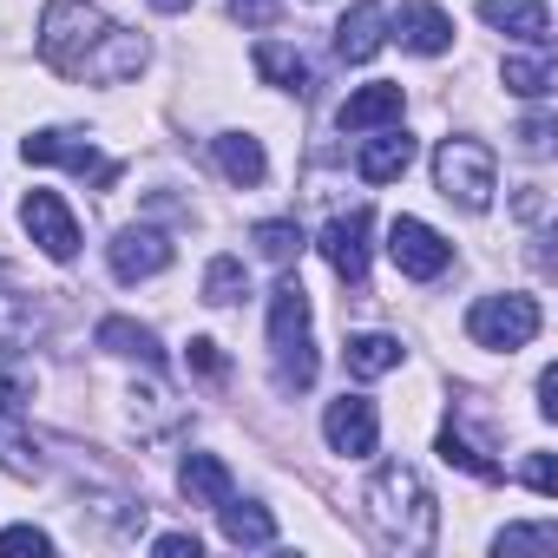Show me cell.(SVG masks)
I'll use <instances>...</instances> for the list:
<instances>
[{
  "mask_svg": "<svg viewBox=\"0 0 558 558\" xmlns=\"http://www.w3.org/2000/svg\"><path fill=\"white\" fill-rule=\"evenodd\" d=\"M40 60L60 80H80V86H125V80L145 73V40L112 27L93 0H47V14H40Z\"/></svg>",
  "mask_w": 558,
  "mask_h": 558,
  "instance_id": "cell-1",
  "label": "cell"
},
{
  "mask_svg": "<svg viewBox=\"0 0 558 558\" xmlns=\"http://www.w3.org/2000/svg\"><path fill=\"white\" fill-rule=\"evenodd\" d=\"M362 519H368L375 545H381V551H401V558H421V551H434V538H440V506H434L427 480H421L408 460L375 466V480L362 486Z\"/></svg>",
  "mask_w": 558,
  "mask_h": 558,
  "instance_id": "cell-2",
  "label": "cell"
},
{
  "mask_svg": "<svg viewBox=\"0 0 558 558\" xmlns=\"http://www.w3.org/2000/svg\"><path fill=\"white\" fill-rule=\"evenodd\" d=\"M269 355H276V388L283 395H303L316 381V336H310V290L296 276L269 290Z\"/></svg>",
  "mask_w": 558,
  "mask_h": 558,
  "instance_id": "cell-3",
  "label": "cell"
},
{
  "mask_svg": "<svg viewBox=\"0 0 558 558\" xmlns=\"http://www.w3.org/2000/svg\"><path fill=\"white\" fill-rule=\"evenodd\" d=\"M434 184L447 204L460 210H493V191H499V158L480 145V138H447L434 151Z\"/></svg>",
  "mask_w": 558,
  "mask_h": 558,
  "instance_id": "cell-4",
  "label": "cell"
},
{
  "mask_svg": "<svg viewBox=\"0 0 558 558\" xmlns=\"http://www.w3.org/2000/svg\"><path fill=\"white\" fill-rule=\"evenodd\" d=\"M21 158H27V165H66V171H80V178H93L99 191L119 184V158H106V151H99L86 132H73V125H47V132L21 138Z\"/></svg>",
  "mask_w": 558,
  "mask_h": 558,
  "instance_id": "cell-5",
  "label": "cell"
},
{
  "mask_svg": "<svg viewBox=\"0 0 558 558\" xmlns=\"http://www.w3.org/2000/svg\"><path fill=\"white\" fill-rule=\"evenodd\" d=\"M466 336H473L480 349L512 355V349H525V342L538 336V303L519 296V290H506V296H480V303L466 310Z\"/></svg>",
  "mask_w": 558,
  "mask_h": 558,
  "instance_id": "cell-6",
  "label": "cell"
},
{
  "mask_svg": "<svg viewBox=\"0 0 558 558\" xmlns=\"http://www.w3.org/2000/svg\"><path fill=\"white\" fill-rule=\"evenodd\" d=\"M388 256H395V269L408 283H434V276H447V263H453V243L421 217H395L388 223Z\"/></svg>",
  "mask_w": 558,
  "mask_h": 558,
  "instance_id": "cell-7",
  "label": "cell"
},
{
  "mask_svg": "<svg viewBox=\"0 0 558 558\" xmlns=\"http://www.w3.org/2000/svg\"><path fill=\"white\" fill-rule=\"evenodd\" d=\"M21 223H27V236H34L53 263H73V256H80V217H73V204H66L60 191H27V197H21Z\"/></svg>",
  "mask_w": 558,
  "mask_h": 558,
  "instance_id": "cell-8",
  "label": "cell"
},
{
  "mask_svg": "<svg viewBox=\"0 0 558 558\" xmlns=\"http://www.w3.org/2000/svg\"><path fill=\"white\" fill-rule=\"evenodd\" d=\"M106 263L119 283H145V276H165L171 269V236L151 230V223H125L112 243H106Z\"/></svg>",
  "mask_w": 558,
  "mask_h": 558,
  "instance_id": "cell-9",
  "label": "cell"
},
{
  "mask_svg": "<svg viewBox=\"0 0 558 558\" xmlns=\"http://www.w3.org/2000/svg\"><path fill=\"white\" fill-rule=\"evenodd\" d=\"M323 440H329L336 453H349V460H368V453L381 447V414H375V401H368V395H342V401H329V414H323Z\"/></svg>",
  "mask_w": 558,
  "mask_h": 558,
  "instance_id": "cell-10",
  "label": "cell"
},
{
  "mask_svg": "<svg viewBox=\"0 0 558 558\" xmlns=\"http://www.w3.org/2000/svg\"><path fill=\"white\" fill-rule=\"evenodd\" d=\"M368 230H375L368 210H342V217H329V230H323L329 269L342 276V283H355V290H362V276H368Z\"/></svg>",
  "mask_w": 558,
  "mask_h": 558,
  "instance_id": "cell-11",
  "label": "cell"
},
{
  "mask_svg": "<svg viewBox=\"0 0 558 558\" xmlns=\"http://www.w3.org/2000/svg\"><path fill=\"white\" fill-rule=\"evenodd\" d=\"M388 40H401L408 53L434 60V53H447V47H453V21L434 8V0H408V8L388 21Z\"/></svg>",
  "mask_w": 558,
  "mask_h": 558,
  "instance_id": "cell-12",
  "label": "cell"
},
{
  "mask_svg": "<svg viewBox=\"0 0 558 558\" xmlns=\"http://www.w3.org/2000/svg\"><path fill=\"white\" fill-rule=\"evenodd\" d=\"M381 47H388V14H381V0H355V8L342 14V27H336V60H342V66H368Z\"/></svg>",
  "mask_w": 558,
  "mask_h": 558,
  "instance_id": "cell-13",
  "label": "cell"
},
{
  "mask_svg": "<svg viewBox=\"0 0 558 558\" xmlns=\"http://www.w3.org/2000/svg\"><path fill=\"white\" fill-rule=\"evenodd\" d=\"M401 106H408V93L395 80H375V86H362V93L342 99L336 125L342 132H381V125H401Z\"/></svg>",
  "mask_w": 558,
  "mask_h": 558,
  "instance_id": "cell-14",
  "label": "cell"
},
{
  "mask_svg": "<svg viewBox=\"0 0 558 558\" xmlns=\"http://www.w3.org/2000/svg\"><path fill=\"white\" fill-rule=\"evenodd\" d=\"M480 21L525 40V47H551V8L545 0H480Z\"/></svg>",
  "mask_w": 558,
  "mask_h": 558,
  "instance_id": "cell-15",
  "label": "cell"
},
{
  "mask_svg": "<svg viewBox=\"0 0 558 558\" xmlns=\"http://www.w3.org/2000/svg\"><path fill=\"white\" fill-rule=\"evenodd\" d=\"M210 151H217V171H223L236 191H256V184L269 178L263 138H250V132H217V138H210Z\"/></svg>",
  "mask_w": 558,
  "mask_h": 558,
  "instance_id": "cell-16",
  "label": "cell"
},
{
  "mask_svg": "<svg viewBox=\"0 0 558 558\" xmlns=\"http://www.w3.org/2000/svg\"><path fill=\"white\" fill-rule=\"evenodd\" d=\"M408 165H414V138H408L401 125H381V132L355 151V171H362L368 184H395Z\"/></svg>",
  "mask_w": 558,
  "mask_h": 558,
  "instance_id": "cell-17",
  "label": "cell"
},
{
  "mask_svg": "<svg viewBox=\"0 0 558 558\" xmlns=\"http://www.w3.org/2000/svg\"><path fill=\"white\" fill-rule=\"evenodd\" d=\"M178 493H184L191 506H210V512H217V506L236 493V480H230V466H223L217 453H184V460H178Z\"/></svg>",
  "mask_w": 558,
  "mask_h": 558,
  "instance_id": "cell-18",
  "label": "cell"
},
{
  "mask_svg": "<svg viewBox=\"0 0 558 558\" xmlns=\"http://www.w3.org/2000/svg\"><path fill=\"white\" fill-rule=\"evenodd\" d=\"M47 336V310L21 290H0V355H21Z\"/></svg>",
  "mask_w": 558,
  "mask_h": 558,
  "instance_id": "cell-19",
  "label": "cell"
},
{
  "mask_svg": "<svg viewBox=\"0 0 558 558\" xmlns=\"http://www.w3.org/2000/svg\"><path fill=\"white\" fill-rule=\"evenodd\" d=\"M256 73H263V80H269L276 93H296V99H303V93L316 86L310 60H303V53H296L290 40H256Z\"/></svg>",
  "mask_w": 558,
  "mask_h": 558,
  "instance_id": "cell-20",
  "label": "cell"
},
{
  "mask_svg": "<svg viewBox=\"0 0 558 558\" xmlns=\"http://www.w3.org/2000/svg\"><path fill=\"white\" fill-rule=\"evenodd\" d=\"M217 525H223V538L230 545H276V512L269 506H256V499H223L217 506Z\"/></svg>",
  "mask_w": 558,
  "mask_h": 558,
  "instance_id": "cell-21",
  "label": "cell"
},
{
  "mask_svg": "<svg viewBox=\"0 0 558 558\" xmlns=\"http://www.w3.org/2000/svg\"><path fill=\"white\" fill-rule=\"evenodd\" d=\"M401 355H408V349H401L395 336H375V329H368V336H349V349H342V362H349V375H355V381L395 375V368H401Z\"/></svg>",
  "mask_w": 558,
  "mask_h": 558,
  "instance_id": "cell-22",
  "label": "cell"
},
{
  "mask_svg": "<svg viewBox=\"0 0 558 558\" xmlns=\"http://www.w3.org/2000/svg\"><path fill=\"white\" fill-rule=\"evenodd\" d=\"M99 349L106 355H125V362H158V336L138 329L132 316H106L99 323Z\"/></svg>",
  "mask_w": 558,
  "mask_h": 558,
  "instance_id": "cell-23",
  "label": "cell"
},
{
  "mask_svg": "<svg viewBox=\"0 0 558 558\" xmlns=\"http://www.w3.org/2000/svg\"><path fill=\"white\" fill-rule=\"evenodd\" d=\"M243 296H250V269L236 256H210V269H204V303L210 310H236Z\"/></svg>",
  "mask_w": 558,
  "mask_h": 558,
  "instance_id": "cell-24",
  "label": "cell"
},
{
  "mask_svg": "<svg viewBox=\"0 0 558 558\" xmlns=\"http://www.w3.org/2000/svg\"><path fill=\"white\" fill-rule=\"evenodd\" d=\"M551 47H532L525 60H506V93H519V99H545L551 93Z\"/></svg>",
  "mask_w": 558,
  "mask_h": 558,
  "instance_id": "cell-25",
  "label": "cell"
},
{
  "mask_svg": "<svg viewBox=\"0 0 558 558\" xmlns=\"http://www.w3.org/2000/svg\"><path fill=\"white\" fill-rule=\"evenodd\" d=\"M440 460H447V466H460V473H473V480H486V486L499 480V460H486V453H480V447L453 427V421L440 427Z\"/></svg>",
  "mask_w": 558,
  "mask_h": 558,
  "instance_id": "cell-26",
  "label": "cell"
},
{
  "mask_svg": "<svg viewBox=\"0 0 558 558\" xmlns=\"http://www.w3.org/2000/svg\"><path fill=\"white\" fill-rule=\"evenodd\" d=\"M256 250H263V263L290 269V263L303 256V230H296L290 217H269V223H256Z\"/></svg>",
  "mask_w": 558,
  "mask_h": 558,
  "instance_id": "cell-27",
  "label": "cell"
},
{
  "mask_svg": "<svg viewBox=\"0 0 558 558\" xmlns=\"http://www.w3.org/2000/svg\"><path fill=\"white\" fill-rule=\"evenodd\" d=\"M27 401H34V375L14 368V362H0V421H21Z\"/></svg>",
  "mask_w": 558,
  "mask_h": 558,
  "instance_id": "cell-28",
  "label": "cell"
},
{
  "mask_svg": "<svg viewBox=\"0 0 558 558\" xmlns=\"http://www.w3.org/2000/svg\"><path fill=\"white\" fill-rule=\"evenodd\" d=\"M0 466H8L14 480H40V453L14 434V421H0Z\"/></svg>",
  "mask_w": 558,
  "mask_h": 558,
  "instance_id": "cell-29",
  "label": "cell"
},
{
  "mask_svg": "<svg viewBox=\"0 0 558 558\" xmlns=\"http://www.w3.org/2000/svg\"><path fill=\"white\" fill-rule=\"evenodd\" d=\"M493 551L506 558V551H558V525H506L499 538H493Z\"/></svg>",
  "mask_w": 558,
  "mask_h": 558,
  "instance_id": "cell-30",
  "label": "cell"
},
{
  "mask_svg": "<svg viewBox=\"0 0 558 558\" xmlns=\"http://www.w3.org/2000/svg\"><path fill=\"white\" fill-rule=\"evenodd\" d=\"M14 551H53V538L40 532V525H8V532H0V558H14Z\"/></svg>",
  "mask_w": 558,
  "mask_h": 558,
  "instance_id": "cell-31",
  "label": "cell"
},
{
  "mask_svg": "<svg viewBox=\"0 0 558 558\" xmlns=\"http://www.w3.org/2000/svg\"><path fill=\"white\" fill-rule=\"evenodd\" d=\"M276 14H283V0H230V21L243 27H276Z\"/></svg>",
  "mask_w": 558,
  "mask_h": 558,
  "instance_id": "cell-32",
  "label": "cell"
},
{
  "mask_svg": "<svg viewBox=\"0 0 558 558\" xmlns=\"http://www.w3.org/2000/svg\"><path fill=\"white\" fill-rule=\"evenodd\" d=\"M191 368H197L204 381H223V368H230V362H223V349H217L210 336H197V342H191Z\"/></svg>",
  "mask_w": 558,
  "mask_h": 558,
  "instance_id": "cell-33",
  "label": "cell"
},
{
  "mask_svg": "<svg viewBox=\"0 0 558 558\" xmlns=\"http://www.w3.org/2000/svg\"><path fill=\"white\" fill-rule=\"evenodd\" d=\"M519 151H532V158L551 151V119H545V112H532V119L519 125Z\"/></svg>",
  "mask_w": 558,
  "mask_h": 558,
  "instance_id": "cell-34",
  "label": "cell"
},
{
  "mask_svg": "<svg viewBox=\"0 0 558 558\" xmlns=\"http://www.w3.org/2000/svg\"><path fill=\"white\" fill-rule=\"evenodd\" d=\"M151 551H158V558H197V538H191V532H158Z\"/></svg>",
  "mask_w": 558,
  "mask_h": 558,
  "instance_id": "cell-35",
  "label": "cell"
},
{
  "mask_svg": "<svg viewBox=\"0 0 558 558\" xmlns=\"http://www.w3.org/2000/svg\"><path fill=\"white\" fill-rule=\"evenodd\" d=\"M525 486H532V493H551V486H558V473H551V453H532V460H525Z\"/></svg>",
  "mask_w": 558,
  "mask_h": 558,
  "instance_id": "cell-36",
  "label": "cell"
},
{
  "mask_svg": "<svg viewBox=\"0 0 558 558\" xmlns=\"http://www.w3.org/2000/svg\"><path fill=\"white\" fill-rule=\"evenodd\" d=\"M538 414L558 421V368H538Z\"/></svg>",
  "mask_w": 558,
  "mask_h": 558,
  "instance_id": "cell-37",
  "label": "cell"
},
{
  "mask_svg": "<svg viewBox=\"0 0 558 558\" xmlns=\"http://www.w3.org/2000/svg\"><path fill=\"white\" fill-rule=\"evenodd\" d=\"M519 217H525V223H532V217H545V191H538V184H525V191H519Z\"/></svg>",
  "mask_w": 558,
  "mask_h": 558,
  "instance_id": "cell-38",
  "label": "cell"
},
{
  "mask_svg": "<svg viewBox=\"0 0 558 558\" xmlns=\"http://www.w3.org/2000/svg\"><path fill=\"white\" fill-rule=\"evenodd\" d=\"M151 8H158V14H191L197 0H151Z\"/></svg>",
  "mask_w": 558,
  "mask_h": 558,
  "instance_id": "cell-39",
  "label": "cell"
}]
</instances>
